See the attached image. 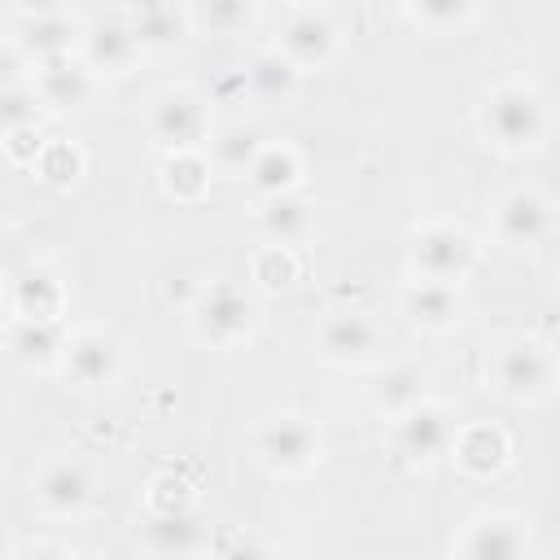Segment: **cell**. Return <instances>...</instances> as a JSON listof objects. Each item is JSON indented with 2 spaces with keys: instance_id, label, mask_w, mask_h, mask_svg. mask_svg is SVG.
Segmentation results:
<instances>
[{
  "instance_id": "6da1fadb",
  "label": "cell",
  "mask_w": 560,
  "mask_h": 560,
  "mask_svg": "<svg viewBox=\"0 0 560 560\" xmlns=\"http://www.w3.org/2000/svg\"><path fill=\"white\" fill-rule=\"evenodd\" d=\"M477 127L490 149L516 158L542 149L551 136V105L534 79H503L477 105Z\"/></svg>"
},
{
  "instance_id": "7a4b0ae2",
  "label": "cell",
  "mask_w": 560,
  "mask_h": 560,
  "mask_svg": "<svg viewBox=\"0 0 560 560\" xmlns=\"http://www.w3.org/2000/svg\"><path fill=\"white\" fill-rule=\"evenodd\" d=\"M486 389L534 407L556 394V350L534 332H508L486 350Z\"/></svg>"
},
{
  "instance_id": "3957f363",
  "label": "cell",
  "mask_w": 560,
  "mask_h": 560,
  "mask_svg": "<svg viewBox=\"0 0 560 560\" xmlns=\"http://www.w3.org/2000/svg\"><path fill=\"white\" fill-rule=\"evenodd\" d=\"M481 245L468 228L446 223V219H429L420 228L407 232V271L411 280H468L477 271Z\"/></svg>"
},
{
  "instance_id": "277c9868",
  "label": "cell",
  "mask_w": 560,
  "mask_h": 560,
  "mask_svg": "<svg viewBox=\"0 0 560 560\" xmlns=\"http://www.w3.org/2000/svg\"><path fill=\"white\" fill-rule=\"evenodd\" d=\"M249 451L254 459L271 472V477H302L319 464L324 455V433L311 416L302 411H276L267 420L254 424L249 433Z\"/></svg>"
},
{
  "instance_id": "5b68a950",
  "label": "cell",
  "mask_w": 560,
  "mask_h": 560,
  "mask_svg": "<svg viewBox=\"0 0 560 560\" xmlns=\"http://www.w3.org/2000/svg\"><path fill=\"white\" fill-rule=\"evenodd\" d=\"M258 324V306L254 298L232 284V280H210L197 289L192 306H188V328L197 341L214 346V350H232L241 346Z\"/></svg>"
},
{
  "instance_id": "8992f818",
  "label": "cell",
  "mask_w": 560,
  "mask_h": 560,
  "mask_svg": "<svg viewBox=\"0 0 560 560\" xmlns=\"http://www.w3.org/2000/svg\"><path fill=\"white\" fill-rule=\"evenodd\" d=\"M451 551L464 560H529L538 556L534 521L512 508H481L451 538Z\"/></svg>"
},
{
  "instance_id": "52a82bcc",
  "label": "cell",
  "mask_w": 560,
  "mask_h": 560,
  "mask_svg": "<svg viewBox=\"0 0 560 560\" xmlns=\"http://www.w3.org/2000/svg\"><path fill=\"white\" fill-rule=\"evenodd\" d=\"M144 131L162 153H179V149H206L210 140V105L201 92L175 83L149 96L144 105Z\"/></svg>"
},
{
  "instance_id": "ba28073f",
  "label": "cell",
  "mask_w": 560,
  "mask_h": 560,
  "mask_svg": "<svg viewBox=\"0 0 560 560\" xmlns=\"http://www.w3.org/2000/svg\"><path fill=\"white\" fill-rule=\"evenodd\" d=\"M122 368H127V354H122V341L105 328H79L66 337V350L57 359V372L70 389L79 394H105L122 381Z\"/></svg>"
},
{
  "instance_id": "9c48e42d",
  "label": "cell",
  "mask_w": 560,
  "mask_h": 560,
  "mask_svg": "<svg viewBox=\"0 0 560 560\" xmlns=\"http://www.w3.org/2000/svg\"><path fill=\"white\" fill-rule=\"evenodd\" d=\"M490 232L503 249H538L556 232V201L534 184H516L490 206Z\"/></svg>"
},
{
  "instance_id": "30bf717a",
  "label": "cell",
  "mask_w": 560,
  "mask_h": 560,
  "mask_svg": "<svg viewBox=\"0 0 560 560\" xmlns=\"http://www.w3.org/2000/svg\"><path fill=\"white\" fill-rule=\"evenodd\" d=\"M337 44H341V31H337L332 13L324 4H298L276 26V44L271 48L289 66H298L306 74V70H324L337 57Z\"/></svg>"
},
{
  "instance_id": "8fae6325",
  "label": "cell",
  "mask_w": 560,
  "mask_h": 560,
  "mask_svg": "<svg viewBox=\"0 0 560 560\" xmlns=\"http://www.w3.org/2000/svg\"><path fill=\"white\" fill-rule=\"evenodd\" d=\"M381 346H385V332L368 311L337 306L315 324V350L337 368H363L381 354Z\"/></svg>"
},
{
  "instance_id": "7c38bea8",
  "label": "cell",
  "mask_w": 560,
  "mask_h": 560,
  "mask_svg": "<svg viewBox=\"0 0 560 560\" xmlns=\"http://www.w3.org/2000/svg\"><path fill=\"white\" fill-rule=\"evenodd\" d=\"M455 411L442 402V398H416L402 416H394V438H398V451L411 459V464H420V468H429V464H438V459H446V451H451V438H455Z\"/></svg>"
},
{
  "instance_id": "4fadbf2b",
  "label": "cell",
  "mask_w": 560,
  "mask_h": 560,
  "mask_svg": "<svg viewBox=\"0 0 560 560\" xmlns=\"http://www.w3.org/2000/svg\"><path fill=\"white\" fill-rule=\"evenodd\" d=\"M31 494H35V508L52 521H70L79 516L88 503H92V472L83 459L74 455H57L48 464H39L35 481H31Z\"/></svg>"
},
{
  "instance_id": "5bb4252c",
  "label": "cell",
  "mask_w": 560,
  "mask_h": 560,
  "mask_svg": "<svg viewBox=\"0 0 560 560\" xmlns=\"http://www.w3.org/2000/svg\"><path fill=\"white\" fill-rule=\"evenodd\" d=\"M140 52H144V48H140V39H136V31H131L127 18H96V22L83 26L79 57H83V66H88L96 79H118V74H127Z\"/></svg>"
},
{
  "instance_id": "9a60e30c",
  "label": "cell",
  "mask_w": 560,
  "mask_h": 560,
  "mask_svg": "<svg viewBox=\"0 0 560 560\" xmlns=\"http://www.w3.org/2000/svg\"><path fill=\"white\" fill-rule=\"evenodd\" d=\"M459 472H468L472 481H494L508 464H512V438L503 424H455V438H451V451H446Z\"/></svg>"
},
{
  "instance_id": "2e32d148",
  "label": "cell",
  "mask_w": 560,
  "mask_h": 560,
  "mask_svg": "<svg viewBox=\"0 0 560 560\" xmlns=\"http://www.w3.org/2000/svg\"><path fill=\"white\" fill-rule=\"evenodd\" d=\"M26 83L35 88V96H39L44 109H88V101L96 96V74L83 66L79 52L31 66V79Z\"/></svg>"
},
{
  "instance_id": "e0dca14e",
  "label": "cell",
  "mask_w": 560,
  "mask_h": 560,
  "mask_svg": "<svg viewBox=\"0 0 560 560\" xmlns=\"http://www.w3.org/2000/svg\"><path fill=\"white\" fill-rule=\"evenodd\" d=\"M79 39H83V22L61 9V13H35V18H22L13 44L26 52L31 66L39 61H52V57H70L79 52Z\"/></svg>"
},
{
  "instance_id": "ac0fdd59",
  "label": "cell",
  "mask_w": 560,
  "mask_h": 560,
  "mask_svg": "<svg viewBox=\"0 0 560 560\" xmlns=\"http://www.w3.org/2000/svg\"><path fill=\"white\" fill-rule=\"evenodd\" d=\"M402 315L424 332H446L464 319V293L451 280H411L402 289Z\"/></svg>"
},
{
  "instance_id": "d6986e66",
  "label": "cell",
  "mask_w": 560,
  "mask_h": 560,
  "mask_svg": "<svg viewBox=\"0 0 560 560\" xmlns=\"http://www.w3.org/2000/svg\"><path fill=\"white\" fill-rule=\"evenodd\" d=\"M306 179V162L293 144L284 140H262V149L254 153V162L245 166V184L258 197H276V192H298Z\"/></svg>"
},
{
  "instance_id": "ffe728a7",
  "label": "cell",
  "mask_w": 560,
  "mask_h": 560,
  "mask_svg": "<svg viewBox=\"0 0 560 560\" xmlns=\"http://www.w3.org/2000/svg\"><path fill=\"white\" fill-rule=\"evenodd\" d=\"M66 328L61 319H26V315H13L9 319V332H4V346L13 354V363L22 368H57L61 350H66Z\"/></svg>"
},
{
  "instance_id": "44dd1931",
  "label": "cell",
  "mask_w": 560,
  "mask_h": 560,
  "mask_svg": "<svg viewBox=\"0 0 560 560\" xmlns=\"http://www.w3.org/2000/svg\"><path fill=\"white\" fill-rule=\"evenodd\" d=\"M258 232L276 245H298L311 236L315 228V206L302 197V192H276V197H262L258 201V214H254Z\"/></svg>"
},
{
  "instance_id": "7402d4cb",
  "label": "cell",
  "mask_w": 560,
  "mask_h": 560,
  "mask_svg": "<svg viewBox=\"0 0 560 560\" xmlns=\"http://www.w3.org/2000/svg\"><path fill=\"white\" fill-rule=\"evenodd\" d=\"M210 547L206 525L188 512H149L144 521V551L153 556H197Z\"/></svg>"
},
{
  "instance_id": "603a6c76",
  "label": "cell",
  "mask_w": 560,
  "mask_h": 560,
  "mask_svg": "<svg viewBox=\"0 0 560 560\" xmlns=\"http://www.w3.org/2000/svg\"><path fill=\"white\" fill-rule=\"evenodd\" d=\"M9 306H13V315H26V319H61L66 284L48 267H26L9 284Z\"/></svg>"
},
{
  "instance_id": "cb8c5ba5",
  "label": "cell",
  "mask_w": 560,
  "mask_h": 560,
  "mask_svg": "<svg viewBox=\"0 0 560 560\" xmlns=\"http://www.w3.org/2000/svg\"><path fill=\"white\" fill-rule=\"evenodd\" d=\"M210 179H214V166L206 149H179V153H166L162 162V192L175 201H201L210 192Z\"/></svg>"
},
{
  "instance_id": "d4e9b609",
  "label": "cell",
  "mask_w": 560,
  "mask_h": 560,
  "mask_svg": "<svg viewBox=\"0 0 560 560\" xmlns=\"http://www.w3.org/2000/svg\"><path fill=\"white\" fill-rule=\"evenodd\" d=\"M241 74H245V88H249L258 101H289V96L298 92V83H302V70L289 66L276 48L254 52L249 66H245Z\"/></svg>"
},
{
  "instance_id": "484cf974",
  "label": "cell",
  "mask_w": 560,
  "mask_h": 560,
  "mask_svg": "<svg viewBox=\"0 0 560 560\" xmlns=\"http://www.w3.org/2000/svg\"><path fill=\"white\" fill-rule=\"evenodd\" d=\"M258 149H262V131L249 127V122L219 127V131H210V140H206L210 166H214V171H228V175H245V166L254 162Z\"/></svg>"
},
{
  "instance_id": "4316f807",
  "label": "cell",
  "mask_w": 560,
  "mask_h": 560,
  "mask_svg": "<svg viewBox=\"0 0 560 560\" xmlns=\"http://www.w3.org/2000/svg\"><path fill=\"white\" fill-rule=\"evenodd\" d=\"M127 22H131V31H136V39H140L144 52H149V48H175V44L184 39V31H188V18H184L175 4H166V0L140 4Z\"/></svg>"
},
{
  "instance_id": "83f0119b",
  "label": "cell",
  "mask_w": 560,
  "mask_h": 560,
  "mask_svg": "<svg viewBox=\"0 0 560 560\" xmlns=\"http://www.w3.org/2000/svg\"><path fill=\"white\" fill-rule=\"evenodd\" d=\"M298 254H293V245H276V241H267V245H258L254 254H249V284L254 289H262V293H284V289H293L298 284Z\"/></svg>"
},
{
  "instance_id": "f1b7e54d",
  "label": "cell",
  "mask_w": 560,
  "mask_h": 560,
  "mask_svg": "<svg viewBox=\"0 0 560 560\" xmlns=\"http://www.w3.org/2000/svg\"><path fill=\"white\" fill-rule=\"evenodd\" d=\"M206 35H219V39H232V35H245L258 18V0H192V13H188Z\"/></svg>"
},
{
  "instance_id": "f546056e",
  "label": "cell",
  "mask_w": 560,
  "mask_h": 560,
  "mask_svg": "<svg viewBox=\"0 0 560 560\" xmlns=\"http://www.w3.org/2000/svg\"><path fill=\"white\" fill-rule=\"evenodd\" d=\"M407 18L433 35H451V31H464L477 13V0H402Z\"/></svg>"
},
{
  "instance_id": "4dcf8cb0",
  "label": "cell",
  "mask_w": 560,
  "mask_h": 560,
  "mask_svg": "<svg viewBox=\"0 0 560 560\" xmlns=\"http://www.w3.org/2000/svg\"><path fill=\"white\" fill-rule=\"evenodd\" d=\"M416 398H424V376H420V368H389V372L381 376V385L372 389L376 411H385L389 420L402 416Z\"/></svg>"
},
{
  "instance_id": "1f68e13d",
  "label": "cell",
  "mask_w": 560,
  "mask_h": 560,
  "mask_svg": "<svg viewBox=\"0 0 560 560\" xmlns=\"http://www.w3.org/2000/svg\"><path fill=\"white\" fill-rule=\"evenodd\" d=\"M44 114L39 96L31 83H18V88H0V140L9 131H22V127H35Z\"/></svg>"
},
{
  "instance_id": "d6a6232c",
  "label": "cell",
  "mask_w": 560,
  "mask_h": 560,
  "mask_svg": "<svg viewBox=\"0 0 560 560\" xmlns=\"http://www.w3.org/2000/svg\"><path fill=\"white\" fill-rule=\"evenodd\" d=\"M35 171L48 179V184H70L83 175V153L70 144V140H44L39 158H35Z\"/></svg>"
},
{
  "instance_id": "836d02e7",
  "label": "cell",
  "mask_w": 560,
  "mask_h": 560,
  "mask_svg": "<svg viewBox=\"0 0 560 560\" xmlns=\"http://www.w3.org/2000/svg\"><path fill=\"white\" fill-rule=\"evenodd\" d=\"M144 508H149V512H188V508H192V494H188V486H184L179 477L162 472V477L149 481Z\"/></svg>"
},
{
  "instance_id": "e575fe53",
  "label": "cell",
  "mask_w": 560,
  "mask_h": 560,
  "mask_svg": "<svg viewBox=\"0 0 560 560\" xmlns=\"http://www.w3.org/2000/svg\"><path fill=\"white\" fill-rule=\"evenodd\" d=\"M0 144H4V153H9L13 162H22V166H35V158H39V149H44L39 122H35V127H22V131H9Z\"/></svg>"
},
{
  "instance_id": "d590c367",
  "label": "cell",
  "mask_w": 560,
  "mask_h": 560,
  "mask_svg": "<svg viewBox=\"0 0 560 560\" xmlns=\"http://www.w3.org/2000/svg\"><path fill=\"white\" fill-rule=\"evenodd\" d=\"M31 79V61H26V52L9 39V44H0V88H18V83H26Z\"/></svg>"
},
{
  "instance_id": "8d00e7d4",
  "label": "cell",
  "mask_w": 560,
  "mask_h": 560,
  "mask_svg": "<svg viewBox=\"0 0 560 560\" xmlns=\"http://www.w3.org/2000/svg\"><path fill=\"white\" fill-rule=\"evenodd\" d=\"M13 551H18V556H74L79 547H74L70 538H26V542H18Z\"/></svg>"
},
{
  "instance_id": "74e56055",
  "label": "cell",
  "mask_w": 560,
  "mask_h": 560,
  "mask_svg": "<svg viewBox=\"0 0 560 560\" xmlns=\"http://www.w3.org/2000/svg\"><path fill=\"white\" fill-rule=\"evenodd\" d=\"M22 4V13L26 18H35V13H61V9H70V0H18Z\"/></svg>"
}]
</instances>
